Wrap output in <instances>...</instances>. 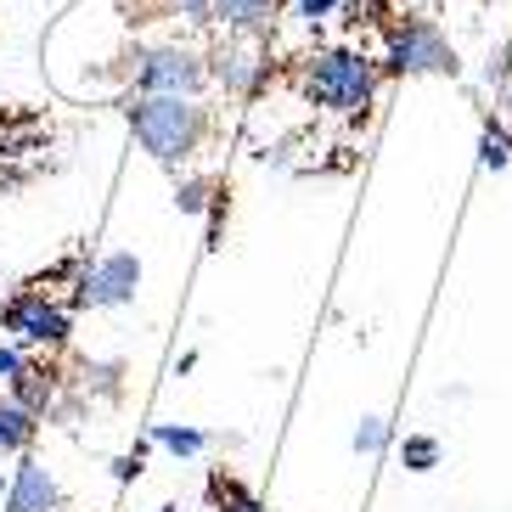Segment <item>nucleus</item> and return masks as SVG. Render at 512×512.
I'll list each match as a JSON object with an SVG mask.
<instances>
[{"instance_id": "17", "label": "nucleus", "mask_w": 512, "mask_h": 512, "mask_svg": "<svg viewBox=\"0 0 512 512\" xmlns=\"http://www.w3.org/2000/svg\"><path fill=\"white\" fill-rule=\"evenodd\" d=\"M355 451H361V456H383V451H389V422H383V417H361V428H355Z\"/></svg>"}, {"instance_id": "2", "label": "nucleus", "mask_w": 512, "mask_h": 512, "mask_svg": "<svg viewBox=\"0 0 512 512\" xmlns=\"http://www.w3.org/2000/svg\"><path fill=\"white\" fill-rule=\"evenodd\" d=\"M377 79H383V68H377L366 51L355 46H327L316 51V57L304 62V102L321 107V113H338V119H366L377 102Z\"/></svg>"}, {"instance_id": "3", "label": "nucleus", "mask_w": 512, "mask_h": 512, "mask_svg": "<svg viewBox=\"0 0 512 512\" xmlns=\"http://www.w3.org/2000/svg\"><path fill=\"white\" fill-rule=\"evenodd\" d=\"M383 74L422 79V74H456V46L445 40L434 17H394L383 29Z\"/></svg>"}, {"instance_id": "15", "label": "nucleus", "mask_w": 512, "mask_h": 512, "mask_svg": "<svg viewBox=\"0 0 512 512\" xmlns=\"http://www.w3.org/2000/svg\"><path fill=\"white\" fill-rule=\"evenodd\" d=\"M400 462H406V473H434L439 467V439L434 434H411L406 445H400Z\"/></svg>"}, {"instance_id": "21", "label": "nucleus", "mask_w": 512, "mask_h": 512, "mask_svg": "<svg viewBox=\"0 0 512 512\" xmlns=\"http://www.w3.org/2000/svg\"><path fill=\"white\" fill-rule=\"evenodd\" d=\"M113 479L119 484H130V479H141V445L130 456H119V462H113Z\"/></svg>"}, {"instance_id": "12", "label": "nucleus", "mask_w": 512, "mask_h": 512, "mask_svg": "<svg viewBox=\"0 0 512 512\" xmlns=\"http://www.w3.org/2000/svg\"><path fill=\"white\" fill-rule=\"evenodd\" d=\"M6 394H12L17 406H29L34 417H46V406L57 400V377H51L46 366H34V361H29V366H23V377H17Z\"/></svg>"}, {"instance_id": "9", "label": "nucleus", "mask_w": 512, "mask_h": 512, "mask_svg": "<svg viewBox=\"0 0 512 512\" xmlns=\"http://www.w3.org/2000/svg\"><path fill=\"white\" fill-rule=\"evenodd\" d=\"M276 23V0H209V29L242 34V40H265Z\"/></svg>"}, {"instance_id": "13", "label": "nucleus", "mask_w": 512, "mask_h": 512, "mask_svg": "<svg viewBox=\"0 0 512 512\" xmlns=\"http://www.w3.org/2000/svg\"><path fill=\"white\" fill-rule=\"evenodd\" d=\"M209 501H214V512H271L265 501L254 496V490H248V484H242V479H226V473L209 484Z\"/></svg>"}, {"instance_id": "4", "label": "nucleus", "mask_w": 512, "mask_h": 512, "mask_svg": "<svg viewBox=\"0 0 512 512\" xmlns=\"http://www.w3.org/2000/svg\"><path fill=\"white\" fill-rule=\"evenodd\" d=\"M130 85H136V96H203V85H209V57L181 46V40L141 46L130 57Z\"/></svg>"}, {"instance_id": "11", "label": "nucleus", "mask_w": 512, "mask_h": 512, "mask_svg": "<svg viewBox=\"0 0 512 512\" xmlns=\"http://www.w3.org/2000/svg\"><path fill=\"white\" fill-rule=\"evenodd\" d=\"M147 439L158 445V451H169L175 462H181V456H203V451H209V434L192 428V422H152Z\"/></svg>"}, {"instance_id": "5", "label": "nucleus", "mask_w": 512, "mask_h": 512, "mask_svg": "<svg viewBox=\"0 0 512 512\" xmlns=\"http://www.w3.org/2000/svg\"><path fill=\"white\" fill-rule=\"evenodd\" d=\"M0 327L12 332V344L23 349H62L74 338V310L57 304L46 287H23L0 304Z\"/></svg>"}, {"instance_id": "19", "label": "nucleus", "mask_w": 512, "mask_h": 512, "mask_svg": "<svg viewBox=\"0 0 512 512\" xmlns=\"http://www.w3.org/2000/svg\"><path fill=\"white\" fill-rule=\"evenodd\" d=\"M389 0H344V23H383Z\"/></svg>"}, {"instance_id": "14", "label": "nucleus", "mask_w": 512, "mask_h": 512, "mask_svg": "<svg viewBox=\"0 0 512 512\" xmlns=\"http://www.w3.org/2000/svg\"><path fill=\"white\" fill-rule=\"evenodd\" d=\"M214 181L209 175H175V209L181 214H209V203H214Z\"/></svg>"}, {"instance_id": "16", "label": "nucleus", "mask_w": 512, "mask_h": 512, "mask_svg": "<svg viewBox=\"0 0 512 512\" xmlns=\"http://www.w3.org/2000/svg\"><path fill=\"white\" fill-rule=\"evenodd\" d=\"M479 164H484V169H507V164H512V136L501 130V124H484V136H479Z\"/></svg>"}, {"instance_id": "20", "label": "nucleus", "mask_w": 512, "mask_h": 512, "mask_svg": "<svg viewBox=\"0 0 512 512\" xmlns=\"http://www.w3.org/2000/svg\"><path fill=\"white\" fill-rule=\"evenodd\" d=\"M23 366H29L23 344H0V383H6V389H12L17 377H23Z\"/></svg>"}, {"instance_id": "8", "label": "nucleus", "mask_w": 512, "mask_h": 512, "mask_svg": "<svg viewBox=\"0 0 512 512\" xmlns=\"http://www.w3.org/2000/svg\"><path fill=\"white\" fill-rule=\"evenodd\" d=\"M6 512H62V484L51 479V467L23 456L6 484Z\"/></svg>"}, {"instance_id": "18", "label": "nucleus", "mask_w": 512, "mask_h": 512, "mask_svg": "<svg viewBox=\"0 0 512 512\" xmlns=\"http://www.w3.org/2000/svg\"><path fill=\"white\" fill-rule=\"evenodd\" d=\"M344 12V0H293V17H299L304 29H321L332 17Z\"/></svg>"}, {"instance_id": "7", "label": "nucleus", "mask_w": 512, "mask_h": 512, "mask_svg": "<svg viewBox=\"0 0 512 512\" xmlns=\"http://www.w3.org/2000/svg\"><path fill=\"white\" fill-rule=\"evenodd\" d=\"M209 85H220L226 96H259L271 85V57L259 51V40L226 34V40L209 51Z\"/></svg>"}, {"instance_id": "1", "label": "nucleus", "mask_w": 512, "mask_h": 512, "mask_svg": "<svg viewBox=\"0 0 512 512\" xmlns=\"http://www.w3.org/2000/svg\"><path fill=\"white\" fill-rule=\"evenodd\" d=\"M124 119L136 130L141 152L169 175H181L203 152V136H209V107L197 96H130Z\"/></svg>"}, {"instance_id": "6", "label": "nucleus", "mask_w": 512, "mask_h": 512, "mask_svg": "<svg viewBox=\"0 0 512 512\" xmlns=\"http://www.w3.org/2000/svg\"><path fill=\"white\" fill-rule=\"evenodd\" d=\"M141 293V259L136 254H102L85 259V271L74 276V304L79 310H124Z\"/></svg>"}, {"instance_id": "10", "label": "nucleus", "mask_w": 512, "mask_h": 512, "mask_svg": "<svg viewBox=\"0 0 512 512\" xmlns=\"http://www.w3.org/2000/svg\"><path fill=\"white\" fill-rule=\"evenodd\" d=\"M34 428H40V417L29 406H17L12 394H0V456H17L34 439Z\"/></svg>"}, {"instance_id": "22", "label": "nucleus", "mask_w": 512, "mask_h": 512, "mask_svg": "<svg viewBox=\"0 0 512 512\" xmlns=\"http://www.w3.org/2000/svg\"><path fill=\"white\" fill-rule=\"evenodd\" d=\"M507 74H512V46L501 51V68H490V79H507Z\"/></svg>"}]
</instances>
